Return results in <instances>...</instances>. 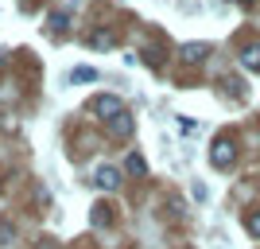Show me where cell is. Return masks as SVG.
I'll return each mask as SVG.
<instances>
[{
  "label": "cell",
  "instance_id": "cell-1",
  "mask_svg": "<svg viewBox=\"0 0 260 249\" xmlns=\"http://www.w3.org/2000/svg\"><path fill=\"white\" fill-rule=\"evenodd\" d=\"M233 156H237V144L229 141V136H217L214 148H210V163H214V168H229Z\"/></svg>",
  "mask_w": 260,
  "mask_h": 249
},
{
  "label": "cell",
  "instance_id": "cell-2",
  "mask_svg": "<svg viewBox=\"0 0 260 249\" xmlns=\"http://www.w3.org/2000/svg\"><path fill=\"white\" fill-rule=\"evenodd\" d=\"M93 113H98V117H105V121H113V117H120V113H124V101H120L117 94H101V98L93 101Z\"/></svg>",
  "mask_w": 260,
  "mask_h": 249
},
{
  "label": "cell",
  "instance_id": "cell-3",
  "mask_svg": "<svg viewBox=\"0 0 260 249\" xmlns=\"http://www.w3.org/2000/svg\"><path fill=\"white\" fill-rule=\"evenodd\" d=\"M132 125H136V117H132L128 109H124V113H120V117H113L109 121V136H113V141H124V136H132Z\"/></svg>",
  "mask_w": 260,
  "mask_h": 249
},
{
  "label": "cell",
  "instance_id": "cell-4",
  "mask_svg": "<svg viewBox=\"0 0 260 249\" xmlns=\"http://www.w3.org/2000/svg\"><path fill=\"white\" fill-rule=\"evenodd\" d=\"M98 187L117 191V187H120V172H117V168H98Z\"/></svg>",
  "mask_w": 260,
  "mask_h": 249
},
{
  "label": "cell",
  "instance_id": "cell-5",
  "mask_svg": "<svg viewBox=\"0 0 260 249\" xmlns=\"http://www.w3.org/2000/svg\"><path fill=\"white\" fill-rule=\"evenodd\" d=\"M89 47H98V51H109V47H117V35L101 27V32H93V35H89Z\"/></svg>",
  "mask_w": 260,
  "mask_h": 249
},
{
  "label": "cell",
  "instance_id": "cell-6",
  "mask_svg": "<svg viewBox=\"0 0 260 249\" xmlns=\"http://www.w3.org/2000/svg\"><path fill=\"white\" fill-rule=\"evenodd\" d=\"M241 66H245V70H260V47L256 43L241 51Z\"/></svg>",
  "mask_w": 260,
  "mask_h": 249
},
{
  "label": "cell",
  "instance_id": "cell-7",
  "mask_svg": "<svg viewBox=\"0 0 260 249\" xmlns=\"http://www.w3.org/2000/svg\"><path fill=\"white\" fill-rule=\"evenodd\" d=\"M206 59V43H186L183 47V63H202Z\"/></svg>",
  "mask_w": 260,
  "mask_h": 249
},
{
  "label": "cell",
  "instance_id": "cell-8",
  "mask_svg": "<svg viewBox=\"0 0 260 249\" xmlns=\"http://www.w3.org/2000/svg\"><path fill=\"white\" fill-rule=\"evenodd\" d=\"M124 168H128L132 175H144V172H148V160H144L140 152H132V156H128V163H124Z\"/></svg>",
  "mask_w": 260,
  "mask_h": 249
},
{
  "label": "cell",
  "instance_id": "cell-9",
  "mask_svg": "<svg viewBox=\"0 0 260 249\" xmlns=\"http://www.w3.org/2000/svg\"><path fill=\"white\" fill-rule=\"evenodd\" d=\"M70 78H74V82H93V78H98V70H93V66H74V70H70Z\"/></svg>",
  "mask_w": 260,
  "mask_h": 249
},
{
  "label": "cell",
  "instance_id": "cell-10",
  "mask_svg": "<svg viewBox=\"0 0 260 249\" xmlns=\"http://www.w3.org/2000/svg\"><path fill=\"white\" fill-rule=\"evenodd\" d=\"M245 226H249V234H252V238H260V210H252V214L245 218Z\"/></svg>",
  "mask_w": 260,
  "mask_h": 249
},
{
  "label": "cell",
  "instance_id": "cell-11",
  "mask_svg": "<svg viewBox=\"0 0 260 249\" xmlns=\"http://www.w3.org/2000/svg\"><path fill=\"white\" fill-rule=\"evenodd\" d=\"M51 27H54V32H62V27H66V12H54V16H51Z\"/></svg>",
  "mask_w": 260,
  "mask_h": 249
},
{
  "label": "cell",
  "instance_id": "cell-12",
  "mask_svg": "<svg viewBox=\"0 0 260 249\" xmlns=\"http://www.w3.org/2000/svg\"><path fill=\"white\" fill-rule=\"evenodd\" d=\"M12 238V226H8V222H0V241H8Z\"/></svg>",
  "mask_w": 260,
  "mask_h": 249
}]
</instances>
